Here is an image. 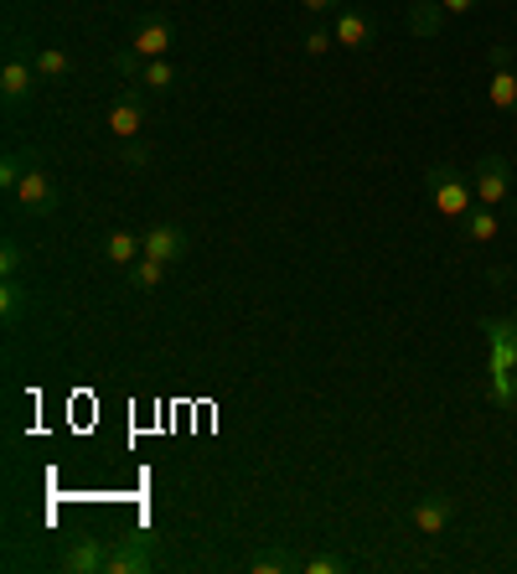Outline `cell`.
<instances>
[{
	"label": "cell",
	"instance_id": "obj_23",
	"mask_svg": "<svg viewBox=\"0 0 517 574\" xmlns=\"http://www.w3.org/2000/svg\"><path fill=\"white\" fill-rule=\"evenodd\" d=\"M120 161H124L130 171H145V166H151V145H145V140H124V145H120Z\"/></svg>",
	"mask_w": 517,
	"mask_h": 574
},
{
	"label": "cell",
	"instance_id": "obj_21",
	"mask_svg": "<svg viewBox=\"0 0 517 574\" xmlns=\"http://www.w3.org/2000/svg\"><path fill=\"white\" fill-rule=\"evenodd\" d=\"M140 68H145V57H140L130 42H120V47H114V73H120L124 84H140Z\"/></svg>",
	"mask_w": 517,
	"mask_h": 574
},
{
	"label": "cell",
	"instance_id": "obj_28",
	"mask_svg": "<svg viewBox=\"0 0 517 574\" xmlns=\"http://www.w3.org/2000/svg\"><path fill=\"white\" fill-rule=\"evenodd\" d=\"M306 6V17H327V11H337V0H300Z\"/></svg>",
	"mask_w": 517,
	"mask_h": 574
},
{
	"label": "cell",
	"instance_id": "obj_20",
	"mask_svg": "<svg viewBox=\"0 0 517 574\" xmlns=\"http://www.w3.org/2000/svg\"><path fill=\"white\" fill-rule=\"evenodd\" d=\"M36 57V73H42V84H63L73 73V63H68V52H57V47H42V52H32Z\"/></svg>",
	"mask_w": 517,
	"mask_h": 574
},
{
	"label": "cell",
	"instance_id": "obj_26",
	"mask_svg": "<svg viewBox=\"0 0 517 574\" xmlns=\"http://www.w3.org/2000/svg\"><path fill=\"white\" fill-rule=\"evenodd\" d=\"M331 47H337V36H331L327 26H310V32H306V52H310V57H327Z\"/></svg>",
	"mask_w": 517,
	"mask_h": 574
},
{
	"label": "cell",
	"instance_id": "obj_18",
	"mask_svg": "<svg viewBox=\"0 0 517 574\" xmlns=\"http://www.w3.org/2000/svg\"><path fill=\"white\" fill-rule=\"evenodd\" d=\"M32 161H36V151H6V155H0V192H6V197L21 186V176H26Z\"/></svg>",
	"mask_w": 517,
	"mask_h": 574
},
{
	"label": "cell",
	"instance_id": "obj_7",
	"mask_svg": "<svg viewBox=\"0 0 517 574\" xmlns=\"http://www.w3.org/2000/svg\"><path fill=\"white\" fill-rule=\"evenodd\" d=\"M471 186H476V203L482 207H502L507 192H513V161H507V155H482Z\"/></svg>",
	"mask_w": 517,
	"mask_h": 574
},
{
	"label": "cell",
	"instance_id": "obj_19",
	"mask_svg": "<svg viewBox=\"0 0 517 574\" xmlns=\"http://www.w3.org/2000/svg\"><path fill=\"white\" fill-rule=\"evenodd\" d=\"M440 6H435V0H409V32L414 36H435L440 32Z\"/></svg>",
	"mask_w": 517,
	"mask_h": 574
},
{
	"label": "cell",
	"instance_id": "obj_14",
	"mask_svg": "<svg viewBox=\"0 0 517 574\" xmlns=\"http://www.w3.org/2000/svg\"><path fill=\"white\" fill-rule=\"evenodd\" d=\"M26 311H32V290L21 285L16 274H6V280H0V322L16 326Z\"/></svg>",
	"mask_w": 517,
	"mask_h": 574
},
{
	"label": "cell",
	"instance_id": "obj_11",
	"mask_svg": "<svg viewBox=\"0 0 517 574\" xmlns=\"http://www.w3.org/2000/svg\"><path fill=\"white\" fill-rule=\"evenodd\" d=\"M187 249H191V238H187V228H176V223H155L151 234H145V253L161 259V264H182Z\"/></svg>",
	"mask_w": 517,
	"mask_h": 574
},
{
	"label": "cell",
	"instance_id": "obj_8",
	"mask_svg": "<svg viewBox=\"0 0 517 574\" xmlns=\"http://www.w3.org/2000/svg\"><path fill=\"white\" fill-rule=\"evenodd\" d=\"M409 523L419 539H440L450 523H455V497H446V491H435V497H419V502L409 507Z\"/></svg>",
	"mask_w": 517,
	"mask_h": 574
},
{
	"label": "cell",
	"instance_id": "obj_6",
	"mask_svg": "<svg viewBox=\"0 0 517 574\" xmlns=\"http://www.w3.org/2000/svg\"><path fill=\"white\" fill-rule=\"evenodd\" d=\"M151 564H155V539L151 533L109 539V564H103V574H145Z\"/></svg>",
	"mask_w": 517,
	"mask_h": 574
},
{
	"label": "cell",
	"instance_id": "obj_29",
	"mask_svg": "<svg viewBox=\"0 0 517 574\" xmlns=\"http://www.w3.org/2000/svg\"><path fill=\"white\" fill-rule=\"evenodd\" d=\"M507 280H513V290H517V264H513V274H507Z\"/></svg>",
	"mask_w": 517,
	"mask_h": 574
},
{
	"label": "cell",
	"instance_id": "obj_3",
	"mask_svg": "<svg viewBox=\"0 0 517 574\" xmlns=\"http://www.w3.org/2000/svg\"><path fill=\"white\" fill-rule=\"evenodd\" d=\"M492 57V78H486V104L502 109V115H517V68H513V47L507 42H492L486 47Z\"/></svg>",
	"mask_w": 517,
	"mask_h": 574
},
{
	"label": "cell",
	"instance_id": "obj_13",
	"mask_svg": "<svg viewBox=\"0 0 517 574\" xmlns=\"http://www.w3.org/2000/svg\"><path fill=\"white\" fill-rule=\"evenodd\" d=\"M140 253H145V234H130V228H114V234H103V264H114V270H130Z\"/></svg>",
	"mask_w": 517,
	"mask_h": 574
},
{
	"label": "cell",
	"instance_id": "obj_5",
	"mask_svg": "<svg viewBox=\"0 0 517 574\" xmlns=\"http://www.w3.org/2000/svg\"><path fill=\"white\" fill-rule=\"evenodd\" d=\"M11 197H16L21 213H32V218H52V207H57V182H52V171L42 166V155L26 166V176H21V186L11 192Z\"/></svg>",
	"mask_w": 517,
	"mask_h": 574
},
{
	"label": "cell",
	"instance_id": "obj_4",
	"mask_svg": "<svg viewBox=\"0 0 517 574\" xmlns=\"http://www.w3.org/2000/svg\"><path fill=\"white\" fill-rule=\"evenodd\" d=\"M145 88L140 84H124L120 99L109 104V136H114V145H124V140H140V130H145Z\"/></svg>",
	"mask_w": 517,
	"mask_h": 574
},
{
	"label": "cell",
	"instance_id": "obj_12",
	"mask_svg": "<svg viewBox=\"0 0 517 574\" xmlns=\"http://www.w3.org/2000/svg\"><path fill=\"white\" fill-rule=\"evenodd\" d=\"M130 47L151 63V57H166L172 52V21L166 17H140L135 21V32H130Z\"/></svg>",
	"mask_w": 517,
	"mask_h": 574
},
{
	"label": "cell",
	"instance_id": "obj_9",
	"mask_svg": "<svg viewBox=\"0 0 517 574\" xmlns=\"http://www.w3.org/2000/svg\"><path fill=\"white\" fill-rule=\"evenodd\" d=\"M103 564H109V539H78L63 549V559H57V570H68V574H103Z\"/></svg>",
	"mask_w": 517,
	"mask_h": 574
},
{
	"label": "cell",
	"instance_id": "obj_16",
	"mask_svg": "<svg viewBox=\"0 0 517 574\" xmlns=\"http://www.w3.org/2000/svg\"><path fill=\"white\" fill-rule=\"evenodd\" d=\"M166 270L172 264H161V259H151V253H140L135 264H130V290H140V295H151V290H161V280H166Z\"/></svg>",
	"mask_w": 517,
	"mask_h": 574
},
{
	"label": "cell",
	"instance_id": "obj_27",
	"mask_svg": "<svg viewBox=\"0 0 517 574\" xmlns=\"http://www.w3.org/2000/svg\"><path fill=\"white\" fill-rule=\"evenodd\" d=\"M440 6V17H465V11H476V0H435Z\"/></svg>",
	"mask_w": 517,
	"mask_h": 574
},
{
	"label": "cell",
	"instance_id": "obj_25",
	"mask_svg": "<svg viewBox=\"0 0 517 574\" xmlns=\"http://www.w3.org/2000/svg\"><path fill=\"white\" fill-rule=\"evenodd\" d=\"M300 570H306V574H342V570H346V559H337V554H316V559H300Z\"/></svg>",
	"mask_w": 517,
	"mask_h": 574
},
{
	"label": "cell",
	"instance_id": "obj_15",
	"mask_svg": "<svg viewBox=\"0 0 517 574\" xmlns=\"http://www.w3.org/2000/svg\"><path fill=\"white\" fill-rule=\"evenodd\" d=\"M461 234H465V243H492V238L502 234L497 207H471V213L461 218Z\"/></svg>",
	"mask_w": 517,
	"mask_h": 574
},
{
	"label": "cell",
	"instance_id": "obj_10",
	"mask_svg": "<svg viewBox=\"0 0 517 574\" xmlns=\"http://www.w3.org/2000/svg\"><path fill=\"white\" fill-rule=\"evenodd\" d=\"M331 36H337V47H346V52H367V47H373V36H378V26H373V17H362V11L342 6Z\"/></svg>",
	"mask_w": 517,
	"mask_h": 574
},
{
	"label": "cell",
	"instance_id": "obj_1",
	"mask_svg": "<svg viewBox=\"0 0 517 574\" xmlns=\"http://www.w3.org/2000/svg\"><path fill=\"white\" fill-rule=\"evenodd\" d=\"M425 186H430L435 207H440L446 218H455V223H461L465 213L476 207V186L465 182L455 166H425Z\"/></svg>",
	"mask_w": 517,
	"mask_h": 574
},
{
	"label": "cell",
	"instance_id": "obj_22",
	"mask_svg": "<svg viewBox=\"0 0 517 574\" xmlns=\"http://www.w3.org/2000/svg\"><path fill=\"white\" fill-rule=\"evenodd\" d=\"M285 570H300V559H290L285 549H275V554H258L249 559V574H285Z\"/></svg>",
	"mask_w": 517,
	"mask_h": 574
},
{
	"label": "cell",
	"instance_id": "obj_24",
	"mask_svg": "<svg viewBox=\"0 0 517 574\" xmlns=\"http://www.w3.org/2000/svg\"><path fill=\"white\" fill-rule=\"evenodd\" d=\"M21 264H26V249H21L16 238H6L0 243V274H21Z\"/></svg>",
	"mask_w": 517,
	"mask_h": 574
},
{
	"label": "cell",
	"instance_id": "obj_2",
	"mask_svg": "<svg viewBox=\"0 0 517 574\" xmlns=\"http://www.w3.org/2000/svg\"><path fill=\"white\" fill-rule=\"evenodd\" d=\"M36 84H42L36 57H26V47L11 42V52H6V68H0V99H6V109H26L32 94H36Z\"/></svg>",
	"mask_w": 517,
	"mask_h": 574
},
{
	"label": "cell",
	"instance_id": "obj_17",
	"mask_svg": "<svg viewBox=\"0 0 517 574\" xmlns=\"http://www.w3.org/2000/svg\"><path fill=\"white\" fill-rule=\"evenodd\" d=\"M140 88L155 94V99H161V94H172V88H176V68L166 63V57H151V63L140 68Z\"/></svg>",
	"mask_w": 517,
	"mask_h": 574
}]
</instances>
